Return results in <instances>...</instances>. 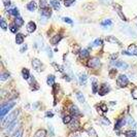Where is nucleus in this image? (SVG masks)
Here are the masks:
<instances>
[{
  "mask_svg": "<svg viewBox=\"0 0 137 137\" xmlns=\"http://www.w3.org/2000/svg\"><path fill=\"white\" fill-rule=\"evenodd\" d=\"M99 108H100V110L103 111V112H107V111H108L107 104H105V103H101V104H99Z\"/></svg>",
  "mask_w": 137,
  "mask_h": 137,
  "instance_id": "32",
  "label": "nucleus"
},
{
  "mask_svg": "<svg viewBox=\"0 0 137 137\" xmlns=\"http://www.w3.org/2000/svg\"><path fill=\"white\" fill-rule=\"evenodd\" d=\"M110 58H111L112 60H113V59H117V58H118V54H113V55H111Z\"/></svg>",
  "mask_w": 137,
  "mask_h": 137,
  "instance_id": "47",
  "label": "nucleus"
},
{
  "mask_svg": "<svg viewBox=\"0 0 137 137\" xmlns=\"http://www.w3.org/2000/svg\"><path fill=\"white\" fill-rule=\"evenodd\" d=\"M126 124V120L124 118H121L117 121L116 123V126H115V130H120L122 127H124V125Z\"/></svg>",
  "mask_w": 137,
  "mask_h": 137,
  "instance_id": "9",
  "label": "nucleus"
},
{
  "mask_svg": "<svg viewBox=\"0 0 137 137\" xmlns=\"http://www.w3.org/2000/svg\"><path fill=\"white\" fill-rule=\"evenodd\" d=\"M39 5H40L41 9L49 7V6H48V0H39Z\"/></svg>",
  "mask_w": 137,
  "mask_h": 137,
  "instance_id": "33",
  "label": "nucleus"
},
{
  "mask_svg": "<svg viewBox=\"0 0 137 137\" xmlns=\"http://www.w3.org/2000/svg\"><path fill=\"white\" fill-rule=\"evenodd\" d=\"M55 79H56V76H55V75H53V74L49 75L48 78H47V84L50 87H53L55 85Z\"/></svg>",
  "mask_w": 137,
  "mask_h": 137,
  "instance_id": "17",
  "label": "nucleus"
},
{
  "mask_svg": "<svg viewBox=\"0 0 137 137\" xmlns=\"http://www.w3.org/2000/svg\"><path fill=\"white\" fill-rule=\"evenodd\" d=\"M76 98H77V100L82 103V104H84V103L86 102L85 97H84V95H83L82 92H76Z\"/></svg>",
  "mask_w": 137,
  "mask_h": 137,
  "instance_id": "24",
  "label": "nucleus"
},
{
  "mask_svg": "<svg viewBox=\"0 0 137 137\" xmlns=\"http://www.w3.org/2000/svg\"><path fill=\"white\" fill-rule=\"evenodd\" d=\"M102 45V40L101 39H96L93 42V47H101Z\"/></svg>",
  "mask_w": 137,
  "mask_h": 137,
  "instance_id": "40",
  "label": "nucleus"
},
{
  "mask_svg": "<svg viewBox=\"0 0 137 137\" xmlns=\"http://www.w3.org/2000/svg\"><path fill=\"white\" fill-rule=\"evenodd\" d=\"M18 115H19V111L18 110H15L14 112H12L6 119H2L1 120V122H2V126H3V128H6V127H8L13 122H15L16 121V119H17Z\"/></svg>",
  "mask_w": 137,
  "mask_h": 137,
  "instance_id": "2",
  "label": "nucleus"
},
{
  "mask_svg": "<svg viewBox=\"0 0 137 137\" xmlns=\"http://www.w3.org/2000/svg\"><path fill=\"white\" fill-rule=\"evenodd\" d=\"M45 117H47V118H53V117H54V113H53L52 111H48V112L45 113Z\"/></svg>",
  "mask_w": 137,
  "mask_h": 137,
  "instance_id": "46",
  "label": "nucleus"
},
{
  "mask_svg": "<svg viewBox=\"0 0 137 137\" xmlns=\"http://www.w3.org/2000/svg\"><path fill=\"white\" fill-rule=\"evenodd\" d=\"M27 50V45H25V47H23L22 49H21V53H23V52H25Z\"/></svg>",
  "mask_w": 137,
  "mask_h": 137,
  "instance_id": "48",
  "label": "nucleus"
},
{
  "mask_svg": "<svg viewBox=\"0 0 137 137\" xmlns=\"http://www.w3.org/2000/svg\"><path fill=\"white\" fill-rule=\"evenodd\" d=\"M128 84H129V79L125 74L119 75V77L117 78V85L120 88H125V87L128 86Z\"/></svg>",
  "mask_w": 137,
  "mask_h": 137,
  "instance_id": "4",
  "label": "nucleus"
},
{
  "mask_svg": "<svg viewBox=\"0 0 137 137\" xmlns=\"http://www.w3.org/2000/svg\"><path fill=\"white\" fill-rule=\"evenodd\" d=\"M4 4H5V5H9V4H10L9 0H8V1H7V0H4Z\"/></svg>",
  "mask_w": 137,
  "mask_h": 137,
  "instance_id": "50",
  "label": "nucleus"
},
{
  "mask_svg": "<svg viewBox=\"0 0 137 137\" xmlns=\"http://www.w3.org/2000/svg\"><path fill=\"white\" fill-rule=\"evenodd\" d=\"M116 74H117V69H111V70L109 71V76H110L111 78H113Z\"/></svg>",
  "mask_w": 137,
  "mask_h": 137,
  "instance_id": "44",
  "label": "nucleus"
},
{
  "mask_svg": "<svg viewBox=\"0 0 137 137\" xmlns=\"http://www.w3.org/2000/svg\"><path fill=\"white\" fill-rule=\"evenodd\" d=\"M79 128V122L77 119H72L71 121V123H70V129L71 130H77Z\"/></svg>",
  "mask_w": 137,
  "mask_h": 137,
  "instance_id": "10",
  "label": "nucleus"
},
{
  "mask_svg": "<svg viewBox=\"0 0 137 137\" xmlns=\"http://www.w3.org/2000/svg\"><path fill=\"white\" fill-rule=\"evenodd\" d=\"M52 66H53V67H55L57 71H60V72H63V67H62V66H60V65H58L57 63H55V62H53V63H52Z\"/></svg>",
  "mask_w": 137,
  "mask_h": 137,
  "instance_id": "35",
  "label": "nucleus"
},
{
  "mask_svg": "<svg viewBox=\"0 0 137 137\" xmlns=\"http://www.w3.org/2000/svg\"><path fill=\"white\" fill-rule=\"evenodd\" d=\"M41 15L44 16L47 18H50L52 16V9L50 7H47V8H42L41 9Z\"/></svg>",
  "mask_w": 137,
  "mask_h": 137,
  "instance_id": "16",
  "label": "nucleus"
},
{
  "mask_svg": "<svg viewBox=\"0 0 137 137\" xmlns=\"http://www.w3.org/2000/svg\"><path fill=\"white\" fill-rule=\"evenodd\" d=\"M87 66L90 67V68H93V69H97L99 68L101 66V62L98 58H91L88 62H87Z\"/></svg>",
  "mask_w": 137,
  "mask_h": 137,
  "instance_id": "3",
  "label": "nucleus"
},
{
  "mask_svg": "<svg viewBox=\"0 0 137 137\" xmlns=\"http://www.w3.org/2000/svg\"><path fill=\"white\" fill-rule=\"evenodd\" d=\"M36 7H37V5H36V3H35L34 1H31V2H29L27 4V8H28L29 12H34L35 9H36Z\"/></svg>",
  "mask_w": 137,
  "mask_h": 137,
  "instance_id": "20",
  "label": "nucleus"
},
{
  "mask_svg": "<svg viewBox=\"0 0 137 137\" xmlns=\"http://www.w3.org/2000/svg\"><path fill=\"white\" fill-rule=\"evenodd\" d=\"M9 29H10V31H12L13 33H17L18 29H19V26H17V25L14 23V24H12V25H10Z\"/></svg>",
  "mask_w": 137,
  "mask_h": 137,
  "instance_id": "36",
  "label": "nucleus"
},
{
  "mask_svg": "<svg viewBox=\"0 0 137 137\" xmlns=\"http://www.w3.org/2000/svg\"><path fill=\"white\" fill-rule=\"evenodd\" d=\"M106 40L109 41V42H111V43H117V44L120 45V47L122 45V42H121L118 38H116L115 36H108V37H106Z\"/></svg>",
  "mask_w": 137,
  "mask_h": 137,
  "instance_id": "14",
  "label": "nucleus"
},
{
  "mask_svg": "<svg viewBox=\"0 0 137 137\" xmlns=\"http://www.w3.org/2000/svg\"><path fill=\"white\" fill-rule=\"evenodd\" d=\"M10 76V74L8 73V72H3L2 74H1V77H0V79L1 81H6L8 77Z\"/></svg>",
  "mask_w": 137,
  "mask_h": 137,
  "instance_id": "38",
  "label": "nucleus"
},
{
  "mask_svg": "<svg viewBox=\"0 0 137 137\" xmlns=\"http://www.w3.org/2000/svg\"><path fill=\"white\" fill-rule=\"evenodd\" d=\"M64 79H66L67 82H70V78H69L68 75H64Z\"/></svg>",
  "mask_w": 137,
  "mask_h": 137,
  "instance_id": "49",
  "label": "nucleus"
},
{
  "mask_svg": "<svg viewBox=\"0 0 137 137\" xmlns=\"http://www.w3.org/2000/svg\"><path fill=\"white\" fill-rule=\"evenodd\" d=\"M35 30H36V24L34 22H29L27 24V31L29 33H33Z\"/></svg>",
  "mask_w": 137,
  "mask_h": 137,
  "instance_id": "12",
  "label": "nucleus"
},
{
  "mask_svg": "<svg viewBox=\"0 0 137 137\" xmlns=\"http://www.w3.org/2000/svg\"><path fill=\"white\" fill-rule=\"evenodd\" d=\"M32 67L33 69H35L36 71H38V72H40V71H42L43 70V65H42V63H41V61H39L38 59H32Z\"/></svg>",
  "mask_w": 137,
  "mask_h": 137,
  "instance_id": "5",
  "label": "nucleus"
},
{
  "mask_svg": "<svg viewBox=\"0 0 137 137\" xmlns=\"http://www.w3.org/2000/svg\"><path fill=\"white\" fill-rule=\"evenodd\" d=\"M101 25L102 26H111L112 25V22L110 20H104L101 22Z\"/></svg>",
  "mask_w": 137,
  "mask_h": 137,
  "instance_id": "39",
  "label": "nucleus"
},
{
  "mask_svg": "<svg viewBox=\"0 0 137 137\" xmlns=\"http://www.w3.org/2000/svg\"><path fill=\"white\" fill-rule=\"evenodd\" d=\"M78 79H79V83H81V84L85 85V84H86V82H87V79H88L87 74L86 73H81V74L78 75Z\"/></svg>",
  "mask_w": 137,
  "mask_h": 137,
  "instance_id": "23",
  "label": "nucleus"
},
{
  "mask_svg": "<svg viewBox=\"0 0 137 137\" xmlns=\"http://www.w3.org/2000/svg\"><path fill=\"white\" fill-rule=\"evenodd\" d=\"M50 3H51L52 6L54 7V9H56V10H58V9H59L60 4H59V1H58V0H51V1H50Z\"/></svg>",
  "mask_w": 137,
  "mask_h": 137,
  "instance_id": "27",
  "label": "nucleus"
},
{
  "mask_svg": "<svg viewBox=\"0 0 137 137\" xmlns=\"http://www.w3.org/2000/svg\"><path fill=\"white\" fill-rule=\"evenodd\" d=\"M8 14H10V15L15 16L16 18L19 17V10H18V8H13V9H9V10H8Z\"/></svg>",
  "mask_w": 137,
  "mask_h": 137,
  "instance_id": "34",
  "label": "nucleus"
},
{
  "mask_svg": "<svg viewBox=\"0 0 137 137\" xmlns=\"http://www.w3.org/2000/svg\"><path fill=\"white\" fill-rule=\"evenodd\" d=\"M131 94H132V98L135 99V100H137V87H135V88L132 90Z\"/></svg>",
  "mask_w": 137,
  "mask_h": 137,
  "instance_id": "41",
  "label": "nucleus"
},
{
  "mask_svg": "<svg viewBox=\"0 0 137 137\" xmlns=\"http://www.w3.org/2000/svg\"><path fill=\"white\" fill-rule=\"evenodd\" d=\"M16 105V102L14 101H10V102H5L1 105V108H0V117H1V120L5 117V115L8 113V111Z\"/></svg>",
  "mask_w": 137,
  "mask_h": 137,
  "instance_id": "1",
  "label": "nucleus"
},
{
  "mask_svg": "<svg viewBox=\"0 0 137 137\" xmlns=\"http://www.w3.org/2000/svg\"><path fill=\"white\" fill-rule=\"evenodd\" d=\"M22 75H23V78L24 79H29V77H30V72H29V70L27 68H23L22 69Z\"/></svg>",
  "mask_w": 137,
  "mask_h": 137,
  "instance_id": "19",
  "label": "nucleus"
},
{
  "mask_svg": "<svg viewBox=\"0 0 137 137\" xmlns=\"http://www.w3.org/2000/svg\"><path fill=\"white\" fill-rule=\"evenodd\" d=\"M101 123L104 124V125H110V121L107 120L105 117H102V118H101Z\"/></svg>",
  "mask_w": 137,
  "mask_h": 137,
  "instance_id": "43",
  "label": "nucleus"
},
{
  "mask_svg": "<svg viewBox=\"0 0 137 137\" xmlns=\"http://www.w3.org/2000/svg\"><path fill=\"white\" fill-rule=\"evenodd\" d=\"M124 135L126 137H136V131L135 130H128L124 132Z\"/></svg>",
  "mask_w": 137,
  "mask_h": 137,
  "instance_id": "21",
  "label": "nucleus"
},
{
  "mask_svg": "<svg viewBox=\"0 0 137 137\" xmlns=\"http://www.w3.org/2000/svg\"><path fill=\"white\" fill-rule=\"evenodd\" d=\"M62 20H63V22L68 23V24H72V23H73V22H72V20H71V19H69V18H63Z\"/></svg>",
  "mask_w": 137,
  "mask_h": 137,
  "instance_id": "45",
  "label": "nucleus"
},
{
  "mask_svg": "<svg viewBox=\"0 0 137 137\" xmlns=\"http://www.w3.org/2000/svg\"><path fill=\"white\" fill-rule=\"evenodd\" d=\"M45 135H47V131L43 129H40L35 133L34 137H45Z\"/></svg>",
  "mask_w": 137,
  "mask_h": 137,
  "instance_id": "26",
  "label": "nucleus"
},
{
  "mask_svg": "<svg viewBox=\"0 0 137 137\" xmlns=\"http://www.w3.org/2000/svg\"><path fill=\"white\" fill-rule=\"evenodd\" d=\"M109 91H110L109 85H108V84H102V85L100 86V88H99V90H98V93H99L100 96H104V95L108 94Z\"/></svg>",
  "mask_w": 137,
  "mask_h": 137,
  "instance_id": "6",
  "label": "nucleus"
},
{
  "mask_svg": "<svg viewBox=\"0 0 137 137\" xmlns=\"http://www.w3.org/2000/svg\"><path fill=\"white\" fill-rule=\"evenodd\" d=\"M98 90H99V86L97 84V81L96 79H93V83H92V91L94 94L98 93Z\"/></svg>",
  "mask_w": 137,
  "mask_h": 137,
  "instance_id": "22",
  "label": "nucleus"
},
{
  "mask_svg": "<svg viewBox=\"0 0 137 137\" xmlns=\"http://www.w3.org/2000/svg\"><path fill=\"white\" fill-rule=\"evenodd\" d=\"M70 113L74 117V118H76V117H81L82 116V112L79 111V109L77 108V106H75L74 104H72L71 106H70Z\"/></svg>",
  "mask_w": 137,
  "mask_h": 137,
  "instance_id": "7",
  "label": "nucleus"
},
{
  "mask_svg": "<svg viewBox=\"0 0 137 137\" xmlns=\"http://www.w3.org/2000/svg\"><path fill=\"white\" fill-rule=\"evenodd\" d=\"M113 6H115V8L117 9V13H118V15L120 16L121 19H122L123 21H127V19H126V17H125V16H124V14L122 13V7H121L120 5H119V4H115Z\"/></svg>",
  "mask_w": 137,
  "mask_h": 137,
  "instance_id": "13",
  "label": "nucleus"
},
{
  "mask_svg": "<svg viewBox=\"0 0 137 137\" xmlns=\"http://www.w3.org/2000/svg\"><path fill=\"white\" fill-rule=\"evenodd\" d=\"M24 39H25V36L22 34V33H18L16 36V43L17 44H22L24 42Z\"/></svg>",
  "mask_w": 137,
  "mask_h": 137,
  "instance_id": "18",
  "label": "nucleus"
},
{
  "mask_svg": "<svg viewBox=\"0 0 137 137\" xmlns=\"http://www.w3.org/2000/svg\"><path fill=\"white\" fill-rule=\"evenodd\" d=\"M62 39V35L61 34H57L55 35V36H53L51 39V43L53 45H57L59 42H60V40Z\"/></svg>",
  "mask_w": 137,
  "mask_h": 137,
  "instance_id": "11",
  "label": "nucleus"
},
{
  "mask_svg": "<svg viewBox=\"0 0 137 137\" xmlns=\"http://www.w3.org/2000/svg\"><path fill=\"white\" fill-rule=\"evenodd\" d=\"M128 52L132 56H137V45L136 44H131L128 47Z\"/></svg>",
  "mask_w": 137,
  "mask_h": 137,
  "instance_id": "15",
  "label": "nucleus"
},
{
  "mask_svg": "<svg viewBox=\"0 0 137 137\" xmlns=\"http://www.w3.org/2000/svg\"><path fill=\"white\" fill-rule=\"evenodd\" d=\"M75 2V0H64V5L65 6H70Z\"/></svg>",
  "mask_w": 137,
  "mask_h": 137,
  "instance_id": "42",
  "label": "nucleus"
},
{
  "mask_svg": "<svg viewBox=\"0 0 137 137\" xmlns=\"http://www.w3.org/2000/svg\"><path fill=\"white\" fill-rule=\"evenodd\" d=\"M0 26H1V28H2L3 30H6V29H7V24H6V22L4 21V19H1V20H0Z\"/></svg>",
  "mask_w": 137,
  "mask_h": 137,
  "instance_id": "37",
  "label": "nucleus"
},
{
  "mask_svg": "<svg viewBox=\"0 0 137 137\" xmlns=\"http://www.w3.org/2000/svg\"><path fill=\"white\" fill-rule=\"evenodd\" d=\"M112 64L117 67V68H121V69H127L128 68V64L124 61H116V62H112Z\"/></svg>",
  "mask_w": 137,
  "mask_h": 137,
  "instance_id": "8",
  "label": "nucleus"
},
{
  "mask_svg": "<svg viewBox=\"0 0 137 137\" xmlns=\"http://www.w3.org/2000/svg\"><path fill=\"white\" fill-rule=\"evenodd\" d=\"M88 133H89L90 137H98V135H97V132L95 131V129H94L92 126L88 129Z\"/></svg>",
  "mask_w": 137,
  "mask_h": 137,
  "instance_id": "25",
  "label": "nucleus"
},
{
  "mask_svg": "<svg viewBox=\"0 0 137 137\" xmlns=\"http://www.w3.org/2000/svg\"><path fill=\"white\" fill-rule=\"evenodd\" d=\"M15 24H16L17 26H19V27H21V26H23V24H24V20H23L22 18L17 17L16 20H15Z\"/></svg>",
  "mask_w": 137,
  "mask_h": 137,
  "instance_id": "29",
  "label": "nucleus"
},
{
  "mask_svg": "<svg viewBox=\"0 0 137 137\" xmlns=\"http://www.w3.org/2000/svg\"><path fill=\"white\" fill-rule=\"evenodd\" d=\"M23 134H24V130L21 128V129H19L18 131L15 132V134L13 135V137H23Z\"/></svg>",
  "mask_w": 137,
  "mask_h": 137,
  "instance_id": "31",
  "label": "nucleus"
},
{
  "mask_svg": "<svg viewBox=\"0 0 137 137\" xmlns=\"http://www.w3.org/2000/svg\"><path fill=\"white\" fill-rule=\"evenodd\" d=\"M71 121H72V117H71L70 115H67V116H64V117H63V123H64L65 125L70 124Z\"/></svg>",
  "mask_w": 137,
  "mask_h": 137,
  "instance_id": "28",
  "label": "nucleus"
},
{
  "mask_svg": "<svg viewBox=\"0 0 137 137\" xmlns=\"http://www.w3.org/2000/svg\"><path fill=\"white\" fill-rule=\"evenodd\" d=\"M79 55H81V58L85 59V58H88L90 56V53H89L88 50H83V51L79 52Z\"/></svg>",
  "mask_w": 137,
  "mask_h": 137,
  "instance_id": "30",
  "label": "nucleus"
}]
</instances>
